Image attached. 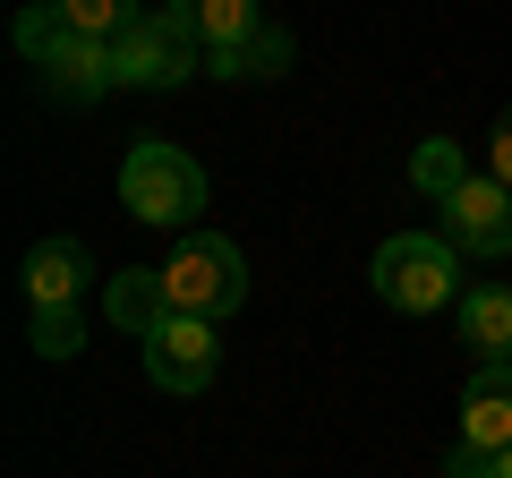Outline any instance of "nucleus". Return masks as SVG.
<instances>
[{
    "instance_id": "f257e3e1",
    "label": "nucleus",
    "mask_w": 512,
    "mask_h": 478,
    "mask_svg": "<svg viewBox=\"0 0 512 478\" xmlns=\"http://www.w3.org/2000/svg\"><path fill=\"white\" fill-rule=\"evenodd\" d=\"M120 205L137 222H154V231H197V214H205L197 154H180L171 137H137L120 154Z\"/></svg>"
},
{
    "instance_id": "f03ea898",
    "label": "nucleus",
    "mask_w": 512,
    "mask_h": 478,
    "mask_svg": "<svg viewBox=\"0 0 512 478\" xmlns=\"http://www.w3.org/2000/svg\"><path fill=\"white\" fill-rule=\"evenodd\" d=\"M367 282H376L384 308H402V316H436L461 299V248L444 231H393L376 248V265H367Z\"/></svg>"
},
{
    "instance_id": "7ed1b4c3",
    "label": "nucleus",
    "mask_w": 512,
    "mask_h": 478,
    "mask_svg": "<svg viewBox=\"0 0 512 478\" xmlns=\"http://www.w3.org/2000/svg\"><path fill=\"white\" fill-rule=\"evenodd\" d=\"M188 69H205V43H197V26H188L171 0L137 9V18L111 35V86H180Z\"/></svg>"
},
{
    "instance_id": "20e7f679",
    "label": "nucleus",
    "mask_w": 512,
    "mask_h": 478,
    "mask_svg": "<svg viewBox=\"0 0 512 478\" xmlns=\"http://www.w3.org/2000/svg\"><path fill=\"white\" fill-rule=\"evenodd\" d=\"M163 282H171V308L214 316V325L248 308V257L222 231H180V257L163 265Z\"/></svg>"
},
{
    "instance_id": "39448f33",
    "label": "nucleus",
    "mask_w": 512,
    "mask_h": 478,
    "mask_svg": "<svg viewBox=\"0 0 512 478\" xmlns=\"http://www.w3.org/2000/svg\"><path fill=\"white\" fill-rule=\"evenodd\" d=\"M436 214H444V239H453L461 257H487V265L512 257V180L470 171V180H461L453 197L436 205Z\"/></svg>"
},
{
    "instance_id": "423d86ee",
    "label": "nucleus",
    "mask_w": 512,
    "mask_h": 478,
    "mask_svg": "<svg viewBox=\"0 0 512 478\" xmlns=\"http://www.w3.org/2000/svg\"><path fill=\"white\" fill-rule=\"evenodd\" d=\"M214 368H222V333H214V316L171 308L163 325L146 333V376H154L163 393H205V385H214Z\"/></svg>"
},
{
    "instance_id": "0eeeda50",
    "label": "nucleus",
    "mask_w": 512,
    "mask_h": 478,
    "mask_svg": "<svg viewBox=\"0 0 512 478\" xmlns=\"http://www.w3.org/2000/svg\"><path fill=\"white\" fill-rule=\"evenodd\" d=\"M461 444H478V453L512 444V359H478L470 368V385H461Z\"/></svg>"
},
{
    "instance_id": "6e6552de",
    "label": "nucleus",
    "mask_w": 512,
    "mask_h": 478,
    "mask_svg": "<svg viewBox=\"0 0 512 478\" xmlns=\"http://www.w3.org/2000/svg\"><path fill=\"white\" fill-rule=\"evenodd\" d=\"M103 316L128 333V342H146V333L171 316V282H163V265H120V274L103 282Z\"/></svg>"
},
{
    "instance_id": "1a4fd4ad",
    "label": "nucleus",
    "mask_w": 512,
    "mask_h": 478,
    "mask_svg": "<svg viewBox=\"0 0 512 478\" xmlns=\"http://www.w3.org/2000/svg\"><path fill=\"white\" fill-rule=\"evenodd\" d=\"M86 274H94L86 239H35V248H26V299H35V308H77Z\"/></svg>"
},
{
    "instance_id": "9d476101",
    "label": "nucleus",
    "mask_w": 512,
    "mask_h": 478,
    "mask_svg": "<svg viewBox=\"0 0 512 478\" xmlns=\"http://www.w3.org/2000/svg\"><path fill=\"white\" fill-rule=\"evenodd\" d=\"M291 60H299V43L265 18V26H248L239 43H214V52H205V77H282Z\"/></svg>"
},
{
    "instance_id": "9b49d317",
    "label": "nucleus",
    "mask_w": 512,
    "mask_h": 478,
    "mask_svg": "<svg viewBox=\"0 0 512 478\" xmlns=\"http://www.w3.org/2000/svg\"><path fill=\"white\" fill-rule=\"evenodd\" d=\"M461 342H470V359H512V282L461 291Z\"/></svg>"
},
{
    "instance_id": "f8f14e48",
    "label": "nucleus",
    "mask_w": 512,
    "mask_h": 478,
    "mask_svg": "<svg viewBox=\"0 0 512 478\" xmlns=\"http://www.w3.org/2000/svg\"><path fill=\"white\" fill-rule=\"evenodd\" d=\"M171 9H180V18L197 26V43H205V52H214V43H239L248 26H265V18H256V0H171Z\"/></svg>"
},
{
    "instance_id": "ddd939ff",
    "label": "nucleus",
    "mask_w": 512,
    "mask_h": 478,
    "mask_svg": "<svg viewBox=\"0 0 512 478\" xmlns=\"http://www.w3.org/2000/svg\"><path fill=\"white\" fill-rule=\"evenodd\" d=\"M9 35H18V52L43 69V60H52L69 35H86V26H69V9H60V0H35V9H18V26H9Z\"/></svg>"
},
{
    "instance_id": "4468645a",
    "label": "nucleus",
    "mask_w": 512,
    "mask_h": 478,
    "mask_svg": "<svg viewBox=\"0 0 512 478\" xmlns=\"http://www.w3.org/2000/svg\"><path fill=\"white\" fill-rule=\"evenodd\" d=\"M461 180H470V163H461V146H453V137H427V146L410 154V188H419V197H436V205H444Z\"/></svg>"
},
{
    "instance_id": "2eb2a0df",
    "label": "nucleus",
    "mask_w": 512,
    "mask_h": 478,
    "mask_svg": "<svg viewBox=\"0 0 512 478\" xmlns=\"http://www.w3.org/2000/svg\"><path fill=\"white\" fill-rule=\"evenodd\" d=\"M26 342H35V359H77L86 325H77V308H35L26 316Z\"/></svg>"
},
{
    "instance_id": "dca6fc26",
    "label": "nucleus",
    "mask_w": 512,
    "mask_h": 478,
    "mask_svg": "<svg viewBox=\"0 0 512 478\" xmlns=\"http://www.w3.org/2000/svg\"><path fill=\"white\" fill-rule=\"evenodd\" d=\"M60 9H69V26H86V35H120L128 18H137V9H146V0H60Z\"/></svg>"
},
{
    "instance_id": "f3484780",
    "label": "nucleus",
    "mask_w": 512,
    "mask_h": 478,
    "mask_svg": "<svg viewBox=\"0 0 512 478\" xmlns=\"http://www.w3.org/2000/svg\"><path fill=\"white\" fill-rule=\"evenodd\" d=\"M495 470V453H478V444H453L444 453V478H487Z\"/></svg>"
},
{
    "instance_id": "a211bd4d",
    "label": "nucleus",
    "mask_w": 512,
    "mask_h": 478,
    "mask_svg": "<svg viewBox=\"0 0 512 478\" xmlns=\"http://www.w3.org/2000/svg\"><path fill=\"white\" fill-rule=\"evenodd\" d=\"M487 171H495V180H512V111L495 120V137H487Z\"/></svg>"
},
{
    "instance_id": "6ab92c4d",
    "label": "nucleus",
    "mask_w": 512,
    "mask_h": 478,
    "mask_svg": "<svg viewBox=\"0 0 512 478\" xmlns=\"http://www.w3.org/2000/svg\"><path fill=\"white\" fill-rule=\"evenodd\" d=\"M487 478H512V444H504V453H495V470Z\"/></svg>"
}]
</instances>
